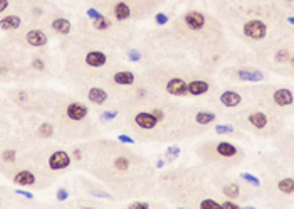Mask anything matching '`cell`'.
I'll return each mask as SVG.
<instances>
[{
	"label": "cell",
	"instance_id": "34",
	"mask_svg": "<svg viewBox=\"0 0 294 209\" xmlns=\"http://www.w3.org/2000/svg\"><path fill=\"white\" fill-rule=\"evenodd\" d=\"M222 209H240V206L237 203L230 201V199H227V201L222 203Z\"/></svg>",
	"mask_w": 294,
	"mask_h": 209
},
{
	"label": "cell",
	"instance_id": "12",
	"mask_svg": "<svg viewBox=\"0 0 294 209\" xmlns=\"http://www.w3.org/2000/svg\"><path fill=\"white\" fill-rule=\"evenodd\" d=\"M83 86L86 88L84 95H86V100L89 101V103L101 106L109 101V93H108V90H104V86H101V84L89 83V84H83Z\"/></svg>",
	"mask_w": 294,
	"mask_h": 209
},
{
	"label": "cell",
	"instance_id": "11",
	"mask_svg": "<svg viewBox=\"0 0 294 209\" xmlns=\"http://www.w3.org/2000/svg\"><path fill=\"white\" fill-rule=\"evenodd\" d=\"M269 34V29H267V24L262 19H257V17H252V19H247L242 24V35L251 41H264Z\"/></svg>",
	"mask_w": 294,
	"mask_h": 209
},
{
	"label": "cell",
	"instance_id": "13",
	"mask_svg": "<svg viewBox=\"0 0 294 209\" xmlns=\"http://www.w3.org/2000/svg\"><path fill=\"white\" fill-rule=\"evenodd\" d=\"M267 98L279 108H286V106L294 105V93L289 88H276L267 95Z\"/></svg>",
	"mask_w": 294,
	"mask_h": 209
},
{
	"label": "cell",
	"instance_id": "10",
	"mask_svg": "<svg viewBox=\"0 0 294 209\" xmlns=\"http://www.w3.org/2000/svg\"><path fill=\"white\" fill-rule=\"evenodd\" d=\"M103 83L106 84H113L114 88H124V90H128V88L135 86L138 83V76L135 71H130V69H113L111 73L106 76V79Z\"/></svg>",
	"mask_w": 294,
	"mask_h": 209
},
{
	"label": "cell",
	"instance_id": "1",
	"mask_svg": "<svg viewBox=\"0 0 294 209\" xmlns=\"http://www.w3.org/2000/svg\"><path fill=\"white\" fill-rule=\"evenodd\" d=\"M86 157L89 172L118 194H133L143 191V184L151 177L148 161L128 150L121 142L103 140L88 145Z\"/></svg>",
	"mask_w": 294,
	"mask_h": 209
},
{
	"label": "cell",
	"instance_id": "7",
	"mask_svg": "<svg viewBox=\"0 0 294 209\" xmlns=\"http://www.w3.org/2000/svg\"><path fill=\"white\" fill-rule=\"evenodd\" d=\"M15 42L20 44V47H29V49H44L49 44V37L46 30L39 27V24H34L27 27L22 32L15 34Z\"/></svg>",
	"mask_w": 294,
	"mask_h": 209
},
{
	"label": "cell",
	"instance_id": "17",
	"mask_svg": "<svg viewBox=\"0 0 294 209\" xmlns=\"http://www.w3.org/2000/svg\"><path fill=\"white\" fill-rule=\"evenodd\" d=\"M189 96H202L210 91V83L202 78H192L189 79Z\"/></svg>",
	"mask_w": 294,
	"mask_h": 209
},
{
	"label": "cell",
	"instance_id": "18",
	"mask_svg": "<svg viewBox=\"0 0 294 209\" xmlns=\"http://www.w3.org/2000/svg\"><path fill=\"white\" fill-rule=\"evenodd\" d=\"M219 101L227 108H235V106H240L244 101L242 95H240L239 91L235 90H227V91H222L220 96H219Z\"/></svg>",
	"mask_w": 294,
	"mask_h": 209
},
{
	"label": "cell",
	"instance_id": "36",
	"mask_svg": "<svg viewBox=\"0 0 294 209\" xmlns=\"http://www.w3.org/2000/svg\"><path fill=\"white\" fill-rule=\"evenodd\" d=\"M286 5H294V0H283Z\"/></svg>",
	"mask_w": 294,
	"mask_h": 209
},
{
	"label": "cell",
	"instance_id": "22",
	"mask_svg": "<svg viewBox=\"0 0 294 209\" xmlns=\"http://www.w3.org/2000/svg\"><path fill=\"white\" fill-rule=\"evenodd\" d=\"M278 189L283 194H288V196L294 194V179H291V177H284V179H279L278 181Z\"/></svg>",
	"mask_w": 294,
	"mask_h": 209
},
{
	"label": "cell",
	"instance_id": "27",
	"mask_svg": "<svg viewBox=\"0 0 294 209\" xmlns=\"http://www.w3.org/2000/svg\"><path fill=\"white\" fill-rule=\"evenodd\" d=\"M240 179L242 181H247L249 184H252V186H259V179H257V177H254L252 174H247V172H242V174H240Z\"/></svg>",
	"mask_w": 294,
	"mask_h": 209
},
{
	"label": "cell",
	"instance_id": "15",
	"mask_svg": "<svg viewBox=\"0 0 294 209\" xmlns=\"http://www.w3.org/2000/svg\"><path fill=\"white\" fill-rule=\"evenodd\" d=\"M49 29L57 35H69L71 32H73V24H71V20L68 19V17L56 15V17H51Z\"/></svg>",
	"mask_w": 294,
	"mask_h": 209
},
{
	"label": "cell",
	"instance_id": "16",
	"mask_svg": "<svg viewBox=\"0 0 294 209\" xmlns=\"http://www.w3.org/2000/svg\"><path fill=\"white\" fill-rule=\"evenodd\" d=\"M56 125L52 122H47V120H41V122H37L32 128V133L35 139L39 140H49L54 137L56 133Z\"/></svg>",
	"mask_w": 294,
	"mask_h": 209
},
{
	"label": "cell",
	"instance_id": "33",
	"mask_svg": "<svg viewBox=\"0 0 294 209\" xmlns=\"http://www.w3.org/2000/svg\"><path fill=\"white\" fill-rule=\"evenodd\" d=\"M118 140L121 142V144L128 145V144H135V139L130 135H124V133H121V135H118Z\"/></svg>",
	"mask_w": 294,
	"mask_h": 209
},
{
	"label": "cell",
	"instance_id": "26",
	"mask_svg": "<svg viewBox=\"0 0 294 209\" xmlns=\"http://www.w3.org/2000/svg\"><path fill=\"white\" fill-rule=\"evenodd\" d=\"M119 112L118 110H106V112L101 113V122H111V120H116Z\"/></svg>",
	"mask_w": 294,
	"mask_h": 209
},
{
	"label": "cell",
	"instance_id": "29",
	"mask_svg": "<svg viewBox=\"0 0 294 209\" xmlns=\"http://www.w3.org/2000/svg\"><path fill=\"white\" fill-rule=\"evenodd\" d=\"M151 204L145 203V201H138V203H130L128 204V209H150Z\"/></svg>",
	"mask_w": 294,
	"mask_h": 209
},
{
	"label": "cell",
	"instance_id": "2",
	"mask_svg": "<svg viewBox=\"0 0 294 209\" xmlns=\"http://www.w3.org/2000/svg\"><path fill=\"white\" fill-rule=\"evenodd\" d=\"M126 110L128 127L140 139L173 142L189 130V115L185 110L163 98Z\"/></svg>",
	"mask_w": 294,
	"mask_h": 209
},
{
	"label": "cell",
	"instance_id": "5",
	"mask_svg": "<svg viewBox=\"0 0 294 209\" xmlns=\"http://www.w3.org/2000/svg\"><path fill=\"white\" fill-rule=\"evenodd\" d=\"M96 8L111 17L118 24H130V22L143 19L148 15L162 0H91Z\"/></svg>",
	"mask_w": 294,
	"mask_h": 209
},
{
	"label": "cell",
	"instance_id": "35",
	"mask_svg": "<svg viewBox=\"0 0 294 209\" xmlns=\"http://www.w3.org/2000/svg\"><path fill=\"white\" fill-rule=\"evenodd\" d=\"M288 66H289V69L294 71V49H293V52H291V57H289V61H288Z\"/></svg>",
	"mask_w": 294,
	"mask_h": 209
},
{
	"label": "cell",
	"instance_id": "8",
	"mask_svg": "<svg viewBox=\"0 0 294 209\" xmlns=\"http://www.w3.org/2000/svg\"><path fill=\"white\" fill-rule=\"evenodd\" d=\"M37 157H39V161L52 172L66 171V169L73 164V155H71V152H68V150H61V149L47 150L46 155H44V159L39 154H37Z\"/></svg>",
	"mask_w": 294,
	"mask_h": 209
},
{
	"label": "cell",
	"instance_id": "3",
	"mask_svg": "<svg viewBox=\"0 0 294 209\" xmlns=\"http://www.w3.org/2000/svg\"><path fill=\"white\" fill-rule=\"evenodd\" d=\"M114 57L111 56L109 41L106 37L86 35L71 47L66 68L71 78L79 84H89L95 81H104L106 76L114 69Z\"/></svg>",
	"mask_w": 294,
	"mask_h": 209
},
{
	"label": "cell",
	"instance_id": "21",
	"mask_svg": "<svg viewBox=\"0 0 294 209\" xmlns=\"http://www.w3.org/2000/svg\"><path fill=\"white\" fill-rule=\"evenodd\" d=\"M194 118H195V123H197V125L205 127V125H210L212 122H215L217 115L213 112H207V110H198V112L194 113Z\"/></svg>",
	"mask_w": 294,
	"mask_h": 209
},
{
	"label": "cell",
	"instance_id": "31",
	"mask_svg": "<svg viewBox=\"0 0 294 209\" xmlns=\"http://www.w3.org/2000/svg\"><path fill=\"white\" fill-rule=\"evenodd\" d=\"M56 198H57V201H66V199L69 198V193H68V189H66V188H61V189H57V193H56Z\"/></svg>",
	"mask_w": 294,
	"mask_h": 209
},
{
	"label": "cell",
	"instance_id": "28",
	"mask_svg": "<svg viewBox=\"0 0 294 209\" xmlns=\"http://www.w3.org/2000/svg\"><path fill=\"white\" fill-rule=\"evenodd\" d=\"M178 154H180V147L178 145H172L167 149V155H168V161H172V159L178 157Z\"/></svg>",
	"mask_w": 294,
	"mask_h": 209
},
{
	"label": "cell",
	"instance_id": "24",
	"mask_svg": "<svg viewBox=\"0 0 294 209\" xmlns=\"http://www.w3.org/2000/svg\"><path fill=\"white\" fill-rule=\"evenodd\" d=\"M86 191H88V194H93V196H96V198H111L108 194V191H103L101 188H96V186H88Z\"/></svg>",
	"mask_w": 294,
	"mask_h": 209
},
{
	"label": "cell",
	"instance_id": "23",
	"mask_svg": "<svg viewBox=\"0 0 294 209\" xmlns=\"http://www.w3.org/2000/svg\"><path fill=\"white\" fill-rule=\"evenodd\" d=\"M29 69L34 71V73H44L47 69V63L44 57H32L29 63Z\"/></svg>",
	"mask_w": 294,
	"mask_h": 209
},
{
	"label": "cell",
	"instance_id": "9",
	"mask_svg": "<svg viewBox=\"0 0 294 209\" xmlns=\"http://www.w3.org/2000/svg\"><path fill=\"white\" fill-rule=\"evenodd\" d=\"M244 120H246V125L257 133H267V130L271 128V117L264 110H247L244 113Z\"/></svg>",
	"mask_w": 294,
	"mask_h": 209
},
{
	"label": "cell",
	"instance_id": "32",
	"mask_svg": "<svg viewBox=\"0 0 294 209\" xmlns=\"http://www.w3.org/2000/svg\"><path fill=\"white\" fill-rule=\"evenodd\" d=\"M215 132L220 133V135H222V133H232L234 128L230 127V125H217V127H215Z\"/></svg>",
	"mask_w": 294,
	"mask_h": 209
},
{
	"label": "cell",
	"instance_id": "14",
	"mask_svg": "<svg viewBox=\"0 0 294 209\" xmlns=\"http://www.w3.org/2000/svg\"><path fill=\"white\" fill-rule=\"evenodd\" d=\"M22 24H24V17H22L20 12H12V14H5L0 19V29L2 32H19Z\"/></svg>",
	"mask_w": 294,
	"mask_h": 209
},
{
	"label": "cell",
	"instance_id": "19",
	"mask_svg": "<svg viewBox=\"0 0 294 209\" xmlns=\"http://www.w3.org/2000/svg\"><path fill=\"white\" fill-rule=\"evenodd\" d=\"M235 73H237V78L242 79V81H262V79H266V74L257 69L242 68V69H237Z\"/></svg>",
	"mask_w": 294,
	"mask_h": 209
},
{
	"label": "cell",
	"instance_id": "6",
	"mask_svg": "<svg viewBox=\"0 0 294 209\" xmlns=\"http://www.w3.org/2000/svg\"><path fill=\"white\" fill-rule=\"evenodd\" d=\"M197 154L203 161L213 164H235L242 161V155H244L242 150L237 145H234L232 142H227V140L207 142V144L197 147Z\"/></svg>",
	"mask_w": 294,
	"mask_h": 209
},
{
	"label": "cell",
	"instance_id": "30",
	"mask_svg": "<svg viewBox=\"0 0 294 209\" xmlns=\"http://www.w3.org/2000/svg\"><path fill=\"white\" fill-rule=\"evenodd\" d=\"M155 22H157V25H167L168 24V15L165 14V12H158V14L155 15Z\"/></svg>",
	"mask_w": 294,
	"mask_h": 209
},
{
	"label": "cell",
	"instance_id": "4",
	"mask_svg": "<svg viewBox=\"0 0 294 209\" xmlns=\"http://www.w3.org/2000/svg\"><path fill=\"white\" fill-rule=\"evenodd\" d=\"M212 25L213 19H210L203 12L190 8V10H185L180 17H177L168 34H172L173 39H177L182 44H187V46H198V44L205 46L213 37Z\"/></svg>",
	"mask_w": 294,
	"mask_h": 209
},
{
	"label": "cell",
	"instance_id": "37",
	"mask_svg": "<svg viewBox=\"0 0 294 209\" xmlns=\"http://www.w3.org/2000/svg\"><path fill=\"white\" fill-rule=\"evenodd\" d=\"M288 20H289V24H294V15H291V17H288Z\"/></svg>",
	"mask_w": 294,
	"mask_h": 209
},
{
	"label": "cell",
	"instance_id": "25",
	"mask_svg": "<svg viewBox=\"0 0 294 209\" xmlns=\"http://www.w3.org/2000/svg\"><path fill=\"white\" fill-rule=\"evenodd\" d=\"M128 57H130L131 63H138V61H141V57H143V52L138 47H131L130 51H128Z\"/></svg>",
	"mask_w": 294,
	"mask_h": 209
},
{
	"label": "cell",
	"instance_id": "20",
	"mask_svg": "<svg viewBox=\"0 0 294 209\" xmlns=\"http://www.w3.org/2000/svg\"><path fill=\"white\" fill-rule=\"evenodd\" d=\"M220 191L227 199H239L240 194H242V188H240V184L239 182H232V181L224 182Z\"/></svg>",
	"mask_w": 294,
	"mask_h": 209
}]
</instances>
